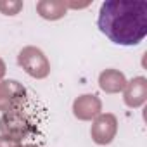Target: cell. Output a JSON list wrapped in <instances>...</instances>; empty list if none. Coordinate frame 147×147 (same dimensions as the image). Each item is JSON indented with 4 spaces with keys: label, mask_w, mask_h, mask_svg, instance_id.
<instances>
[{
    "label": "cell",
    "mask_w": 147,
    "mask_h": 147,
    "mask_svg": "<svg viewBox=\"0 0 147 147\" xmlns=\"http://www.w3.org/2000/svg\"><path fill=\"white\" fill-rule=\"evenodd\" d=\"M97 26L116 45H138L147 35V2L106 0L99 11Z\"/></svg>",
    "instance_id": "cell-1"
}]
</instances>
